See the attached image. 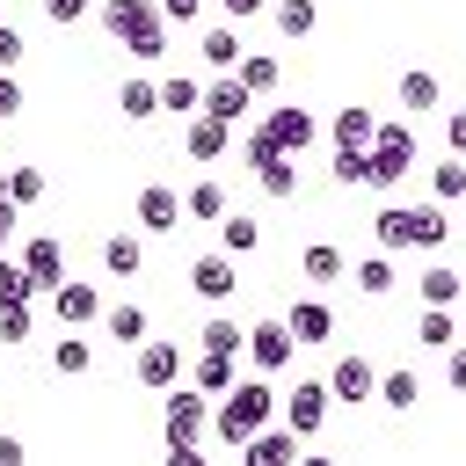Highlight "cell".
<instances>
[{
  "label": "cell",
  "mask_w": 466,
  "mask_h": 466,
  "mask_svg": "<svg viewBox=\"0 0 466 466\" xmlns=\"http://www.w3.org/2000/svg\"><path fill=\"white\" fill-rule=\"evenodd\" d=\"M277 415V393H269V371H255V379H233L218 400H211V444H226V451H240V437H255L262 422Z\"/></svg>",
  "instance_id": "cell-1"
},
{
  "label": "cell",
  "mask_w": 466,
  "mask_h": 466,
  "mask_svg": "<svg viewBox=\"0 0 466 466\" xmlns=\"http://www.w3.org/2000/svg\"><path fill=\"white\" fill-rule=\"evenodd\" d=\"M204 430H211V393H197L189 379L167 386V408H160V444L175 466H204Z\"/></svg>",
  "instance_id": "cell-2"
},
{
  "label": "cell",
  "mask_w": 466,
  "mask_h": 466,
  "mask_svg": "<svg viewBox=\"0 0 466 466\" xmlns=\"http://www.w3.org/2000/svg\"><path fill=\"white\" fill-rule=\"evenodd\" d=\"M444 204L430 197V204H379V218H371V240L386 248V255H408V248H444Z\"/></svg>",
  "instance_id": "cell-3"
},
{
  "label": "cell",
  "mask_w": 466,
  "mask_h": 466,
  "mask_svg": "<svg viewBox=\"0 0 466 466\" xmlns=\"http://www.w3.org/2000/svg\"><path fill=\"white\" fill-rule=\"evenodd\" d=\"M364 153H371V182H364V189H393V182H408V175H415V124H379Z\"/></svg>",
  "instance_id": "cell-4"
},
{
  "label": "cell",
  "mask_w": 466,
  "mask_h": 466,
  "mask_svg": "<svg viewBox=\"0 0 466 466\" xmlns=\"http://www.w3.org/2000/svg\"><path fill=\"white\" fill-rule=\"evenodd\" d=\"M328 379H299L284 400H277V415H284V430H299V444H313L320 437V422H328Z\"/></svg>",
  "instance_id": "cell-5"
},
{
  "label": "cell",
  "mask_w": 466,
  "mask_h": 466,
  "mask_svg": "<svg viewBox=\"0 0 466 466\" xmlns=\"http://www.w3.org/2000/svg\"><path fill=\"white\" fill-rule=\"evenodd\" d=\"M240 350H248V364H255V371H284V364L299 357V342H291V328H284V313H277V320H248V335H240Z\"/></svg>",
  "instance_id": "cell-6"
},
{
  "label": "cell",
  "mask_w": 466,
  "mask_h": 466,
  "mask_svg": "<svg viewBox=\"0 0 466 466\" xmlns=\"http://www.w3.org/2000/svg\"><path fill=\"white\" fill-rule=\"evenodd\" d=\"M189 291H197L204 306H226V299L240 291V255H226V248H218V255H197V262H189Z\"/></svg>",
  "instance_id": "cell-7"
},
{
  "label": "cell",
  "mask_w": 466,
  "mask_h": 466,
  "mask_svg": "<svg viewBox=\"0 0 466 466\" xmlns=\"http://www.w3.org/2000/svg\"><path fill=\"white\" fill-rule=\"evenodd\" d=\"M95 15H102V29H109L116 44H131V36L160 29V0H95Z\"/></svg>",
  "instance_id": "cell-8"
},
{
  "label": "cell",
  "mask_w": 466,
  "mask_h": 466,
  "mask_svg": "<svg viewBox=\"0 0 466 466\" xmlns=\"http://www.w3.org/2000/svg\"><path fill=\"white\" fill-rule=\"evenodd\" d=\"M226 146H233V124L226 116H211V109H189L182 116V153L189 160H218Z\"/></svg>",
  "instance_id": "cell-9"
},
{
  "label": "cell",
  "mask_w": 466,
  "mask_h": 466,
  "mask_svg": "<svg viewBox=\"0 0 466 466\" xmlns=\"http://www.w3.org/2000/svg\"><path fill=\"white\" fill-rule=\"evenodd\" d=\"M51 313H58V328H95V320H102V291L58 277V284H51Z\"/></svg>",
  "instance_id": "cell-10"
},
{
  "label": "cell",
  "mask_w": 466,
  "mask_h": 466,
  "mask_svg": "<svg viewBox=\"0 0 466 466\" xmlns=\"http://www.w3.org/2000/svg\"><path fill=\"white\" fill-rule=\"evenodd\" d=\"M131 211H138L146 233H182V189H167V182H146Z\"/></svg>",
  "instance_id": "cell-11"
},
{
  "label": "cell",
  "mask_w": 466,
  "mask_h": 466,
  "mask_svg": "<svg viewBox=\"0 0 466 466\" xmlns=\"http://www.w3.org/2000/svg\"><path fill=\"white\" fill-rule=\"evenodd\" d=\"M131 371H138L146 393H167V386L182 379V342H138V364H131Z\"/></svg>",
  "instance_id": "cell-12"
},
{
  "label": "cell",
  "mask_w": 466,
  "mask_h": 466,
  "mask_svg": "<svg viewBox=\"0 0 466 466\" xmlns=\"http://www.w3.org/2000/svg\"><path fill=\"white\" fill-rule=\"evenodd\" d=\"M182 379H189L197 393H211V400H218V393L240 379V357H226V350H197V357L182 364Z\"/></svg>",
  "instance_id": "cell-13"
},
{
  "label": "cell",
  "mask_w": 466,
  "mask_h": 466,
  "mask_svg": "<svg viewBox=\"0 0 466 466\" xmlns=\"http://www.w3.org/2000/svg\"><path fill=\"white\" fill-rule=\"evenodd\" d=\"M371 386H379V364L371 357H335V371H328V400H371Z\"/></svg>",
  "instance_id": "cell-14"
},
{
  "label": "cell",
  "mask_w": 466,
  "mask_h": 466,
  "mask_svg": "<svg viewBox=\"0 0 466 466\" xmlns=\"http://www.w3.org/2000/svg\"><path fill=\"white\" fill-rule=\"evenodd\" d=\"M240 459H248V466H291V459H299V430H284V422L269 430V422H262L255 437H240Z\"/></svg>",
  "instance_id": "cell-15"
},
{
  "label": "cell",
  "mask_w": 466,
  "mask_h": 466,
  "mask_svg": "<svg viewBox=\"0 0 466 466\" xmlns=\"http://www.w3.org/2000/svg\"><path fill=\"white\" fill-rule=\"evenodd\" d=\"M15 262L29 269V284H36V291H51V284L66 277V248H58L51 233H36V240H22V255H15Z\"/></svg>",
  "instance_id": "cell-16"
},
{
  "label": "cell",
  "mask_w": 466,
  "mask_h": 466,
  "mask_svg": "<svg viewBox=\"0 0 466 466\" xmlns=\"http://www.w3.org/2000/svg\"><path fill=\"white\" fill-rule=\"evenodd\" d=\"M262 131H269V138H277L284 153H306V146L320 138V124H313V109H269V116H262Z\"/></svg>",
  "instance_id": "cell-17"
},
{
  "label": "cell",
  "mask_w": 466,
  "mask_h": 466,
  "mask_svg": "<svg viewBox=\"0 0 466 466\" xmlns=\"http://www.w3.org/2000/svg\"><path fill=\"white\" fill-rule=\"evenodd\" d=\"M371 131H379V116H371L364 102H350V109H335V116H328L335 153H364V146H371Z\"/></svg>",
  "instance_id": "cell-18"
},
{
  "label": "cell",
  "mask_w": 466,
  "mask_h": 466,
  "mask_svg": "<svg viewBox=\"0 0 466 466\" xmlns=\"http://www.w3.org/2000/svg\"><path fill=\"white\" fill-rule=\"evenodd\" d=\"M197 109H211V116H226V124H240V116L255 109V95L240 87V73H218V80L204 87V102H197Z\"/></svg>",
  "instance_id": "cell-19"
},
{
  "label": "cell",
  "mask_w": 466,
  "mask_h": 466,
  "mask_svg": "<svg viewBox=\"0 0 466 466\" xmlns=\"http://www.w3.org/2000/svg\"><path fill=\"white\" fill-rule=\"evenodd\" d=\"M284 328H291V342L306 350V342H328V335H335V313H328L320 299H299V306L284 313Z\"/></svg>",
  "instance_id": "cell-20"
},
{
  "label": "cell",
  "mask_w": 466,
  "mask_h": 466,
  "mask_svg": "<svg viewBox=\"0 0 466 466\" xmlns=\"http://www.w3.org/2000/svg\"><path fill=\"white\" fill-rule=\"evenodd\" d=\"M415 291H422V306H459V299H466V277H459L451 262H430V269L415 277Z\"/></svg>",
  "instance_id": "cell-21"
},
{
  "label": "cell",
  "mask_w": 466,
  "mask_h": 466,
  "mask_svg": "<svg viewBox=\"0 0 466 466\" xmlns=\"http://www.w3.org/2000/svg\"><path fill=\"white\" fill-rule=\"evenodd\" d=\"M197 58H204L211 73H233V66H240V29H233V22H218V29H204V44H197Z\"/></svg>",
  "instance_id": "cell-22"
},
{
  "label": "cell",
  "mask_w": 466,
  "mask_h": 466,
  "mask_svg": "<svg viewBox=\"0 0 466 466\" xmlns=\"http://www.w3.org/2000/svg\"><path fill=\"white\" fill-rule=\"evenodd\" d=\"M218 248H226V255H255V248H262V218H248V211L226 204V218H218Z\"/></svg>",
  "instance_id": "cell-23"
},
{
  "label": "cell",
  "mask_w": 466,
  "mask_h": 466,
  "mask_svg": "<svg viewBox=\"0 0 466 466\" xmlns=\"http://www.w3.org/2000/svg\"><path fill=\"white\" fill-rule=\"evenodd\" d=\"M102 269H109V277H138V269H146V240H138V233H109V240H102Z\"/></svg>",
  "instance_id": "cell-24"
},
{
  "label": "cell",
  "mask_w": 466,
  "mask_h": 466,
  "mask_svg": "<svg viewBox=\"0 0 466 466\" xmlns=\"http://www.w3.org/2000/svg\"><path fill=\"white\" fill-rule=\"evenodd\" d=\"M451 342H459L451 306H422V313H415V350H451Z\"/></svg>",
  "instance_id": "cell-25"
},
{
  "label": "cell",
  "mask_w": 466,
  "mask_h": 466,
  "mask_svg": "<svg viewBox=\"0 0 466 466\" xmlns=\"http://www.w3.org/2000/svg\"><path fill=\"white\" fill-rule=\"evenodd\" d=\"M371 400H386L393 415H408V408L422 400V386H415V371H408V364H393V371H379V386H371Z\"/></svg>",
  "instance_id": "cell-26"
},
{
  "label": "cell",
  "mask_w": 466,
  "mask_h": 466,
  "mask_svg": "<svg viewBox=\"0 0 466 466\" xmlns=\"http://www.w3.org/2000/svg\"><path fill=\"white\" fill-rule=\"evenodd\" d=\"M233 73H240V87H248V95H277V80H284V66H277L269 51H240V66H233Z\"/></svg>",
  "instance_id": "cell-27"
},
{
  "label": "cell",
  "mask_w": 466,
  "mask_h": 466,
  "mask_svg": "<svg viewBox=\"0 0 466 466\" xmlns=\"http://www.w3.org/2000/svg\"><path fill=\"white\" fill-rule=\"evenodd\" d=\"M444 102V87H437V73H422V66H408L400 73V109L408 116H422V109H437Z\"/></svg>",
  "instance_id": "cell-28"
},
{
  "label": "cell",
  "mask_w": 466,
  "mask_h": 466,
  "mask_svg": "<svg viewBox=\"0 0 466 466\" xmlns=\"http://www.w3.org/2000/svg\"><path fill=\"white\" fill-rule=\"evenodd\" d=\"M182 218L218 226V218H226V189H218V182H189V189H182Z\"/></svg>",
  "instance_id": "cell-29"
},
{
  "label": "cell",
  "mask_w": 466,
  "mask_h": 466,
  "mask_svg": "<svg viewBox=\"0 0 466 466\" xmlns=\"http://www.w3.org/2000/svg\"><path fill=\"white\" fill-rule=\"evenodd\" d=\"M51 371H58V379H87V371H95V342L58 335V342H51Z\"/></svg>",
  "instance_id": "cell-30"
},
{
  "label": "cell",
  "mask_w": 466,
  "mask_h": 466,
  "mask_svg": "<svg viewBox=\"0 0 466 466\" xmlns=\"http://www.w3.org/2000/svg\"><path fill=\"white\" fill-rule=\"evenodd\" d=\"M269 22L299 44V36H313V29H320V7H313V0H269Z\"/></svg>",
  "instance_id": "cell-31"
},
{
  "label": "cell",
  "mask_w": 466,
  "mask_h": 466,
  "mask_svg": "<svg viewBox=\"0 0 466 466\" xmlns=\"http://www.w3.org/2000/svg\"><path fill=\"white\" fill-rule=\"evenodd\" d=\"M153 87H160V109H175V116H189L204 102V80H189V73H160Z\"/></svg>",
  "instance_id": "cell-32"
},
{
  "label": "cell",
  "mask_w": 466,
  "mask_h": 466,
  "mask_svg": "<svg viewBox=\"0 0 466 466\" xmlns=\"http://www.w3.org/2000/svg\"><path fill=\"white\" fill-rule=\"evenodd\" d=\"M255 182H262V197H299V153H277L269 167H255Z\"/></svg>",
  "instance_id": "cell-33"
},
{
  "label": "cell",
  "mask_w": 466,
  "mask_h": 466,
  "mask_svg": "<svg viewBox=\"0 0 466 466\" xmlns=\"http://www.w3.org/2000/svg\"><path fill=\"white\" fill-rule=\"evenodd\" d=\"M430 197H437V204H459V197H466V153H444V160L430 167Z\"/></svg>",
  "instance_id": "cell-34"
},
{
  "label": "cell",
  "mask_w": 466,
  "mask_h": 466,
  "mask_svg": "<svg viewBox=\"0 0 466 466\" xmlns=\"http://www.w3.org/2000/svg\"><path fill=\"white\" fill-rule=\"evenodd\" d=\"M116 109H124L131 124H146V116H160V87H153V80H124V87H116Z\"/></svg>",
  "instance_id": "cell-35"
},
{
  "label": "cell",
  "mask_w": 466,
  "mask_h": 466,
  "mask_svg": "<svg viewBox=\"0 0 466 466\" xmlns=\"http://www.w3.org/2000/svg\"><path fill=\"white\" fill-rule=\"evenodd\" d=\"M299 269H306V277H313V284H335V277H342V269H350V262H342V248H335V240H313V248H306V255H299Z\"/></svg>",
  "instance_id": "cell-36"
},
{
  "label": "cell",
  "mask_w": 466,
  "mask_h": 466,
  "mask_svg": "<svg viewBox=\"0 0 466 466\" xmlns=\"http://www.w3.org/2000/svg\"><path fill=\"white\" fill-rule=\"evenodd\" d=\"M102 335L109 342H146V306H102Z\"/></svg>",
  "instance_id": "cell-37"
},
{
  "label": "cell",
  "mask_w": 466,
  "mask_h": 466,
  "mask_svg": "<svg viewBox=\"0 0 466 466\" xmlns=\"http://www.w3.org/2000/svg\"><path fill=\"white\" fill-rule=\"evenodd\" d=\"M240 335H248V328H240L233 313H211V320L197 328V350H226V357H240Z\"/></svg>",
  "instance_id": "cell-38"
},
{
  "label": "cell",
  "mask_w": 466,
  "mask_h": 466,
  "mask_svg": "<svg viewBox=\"0 0 466 466\" xmlns=\"http://www.w3.org/2000/svg\"><path fill=\"white\" fill-rule=\"evenodd\" d=\"M44 189H51V182H44V167H7V204H15V211L44 204Z\"/></svg>",
  "instance_id": "cell-39"
},
{
  "label": "cell",
  "mask_w": 466,
  "mask_h": 466,
  "mask_svg": "<svg viewBox=\"0 0 466 466\" xmlns=\"http://www.w3.org/2000/svg\"><path fill=\"white\" fill-rule=\"evenodd\" d=\"M357 291H364V299H386V291H393V255H386V248L357 262Z\"/></svg>",
  "instance_id": "cell-40"
},
{
  "label": "cell",
  "mask_w": 466,
  "mask_h": 466,
  "mask_svg": "<svg viewBox=\"0 0 466 466\" xmlns=\"http://www.w3.org/2000/svg\"><path fill=\"white\" fill-rule=\"evenodd\" d=\"M36 335V313H29V299H0V342L15 350V342H29Z\"/></svg>",
  "instance_id": "cell-41"
},
{
  "label": "cell",
  "mask_w": 466,
  "mask_h": 466,
  "mask_svg": "<svg viewBox=\"0 0 466 466\" xmlns=\"http://www.w3.org/2000/svg\"><path fill=\"white\" fill-rule=\"evenodd\" d=\"M335 182L342 189H364L371 182V153H335Z\"/></svg>",
  "instance_id": "cell-42"
},
{
  "label": "cell",
  "mask_w": 466,
  "mask_h": 466,
  "mask_svg": "<svg viewBox=\"0 0 466 466\" xmlns=\"http://www.w3.org/2000/svg\"><path fill=\"white\" fill-rule=\"evenodd\" d=\"M0 299H36V284H29V269L15 255H0Z\"/></svg>",
  "instance_id": "cell-43"
},
{
  "label": "cell",
  "mask_w": 466,
  "mask_h": 466,
  "mask_svg": "<svg viewBox=\"0 0 466 466\" xmlns=\"http://www.w3.org/2000/svg\"><path fill=\"white\" fill-rule=\"evenodd\" d=\"M131 58H138V66H160V58H167V22L146 29V36H131Z\"/></svg>",
  "instance_id": "cell-44"
},
{
  "label": "cell",
  "mask_w": 466,
  "mask_h": 466,
  "mask_svg": "<svg viewBox=\"0 0 466 466\" xmlns=\"http://www.w3.org/2000/svg\"><path fill=\"white\" fill-rule=\"evenodd\" d=\"M277 153H284V146H277L269 131H248V138H240V160H248V167H269Z\"/></svg>",
  "instance_id": "cell-45"
},
{
  "label": "cell",
  "mask_w": 466,
  "mask_h": 466,
  "mask_svg": "<svg viewBox=\"0 0 466 466\" xmlns=\"http://www.w3.org/2000/svg\"><path fill=\"white\" fill-rule=\"evenodd\" d=\"M44 15H51L58 29H73V22H87V15H95V0H44Z\"/></svg>",
  "instance_id": "cell-46"
},
{
  "label": "cell",
  "mask_w": 466,
  "mask_h": 466,
  "mask_svg": "<svg viewBox=\"0 0 466 466\" xmlns=\"http://www.w3.org/2000/svg\"><path fill=\"white\" fill-rule=\"evenodd\" d=\"M22 51H29V44H22V29H15V22H0V73H15V66H22Z\"/></svg>",
  "instance_id": "cell-47"
},
{
  "label": "cell",
  "mask_w": 466,
  "mask_h": 466,
  "mask_svg": "<svg viewBox=\"0 0 466 466\" xmlns=\"http://www.w3.org/2000/svg\"><path fill=\"white\" fill-rule=\"evenodd\" d=\"M197 15H204V0H160V22H167V29H189Z\"/></svg>",
  "instance_id": "cell-48"
},
{
  "label": "cell",
  "mask_w": 466,
  "mask_h": 466,
  "mask_svg": "<svg viewBox=\"0 0 466 466\" xmlns=\"http://www.w3.org/2000/svg\"><path fill=\"white\" fill-rule=\"evenodd\" d=\"M444 386H451V393H466V342H451V350H444Z\"/></svg>",
  "instance_id": "cell-49"
},
{
  "label": "cell",
  "mask_w": 466,
  "mask_h": 466,
  "mask_svg": "<svg viewBox=\"0 0 466 466\" xmlns=\"http://www.w3.org/2000/svg\"><path fill=\"white\" fill-rule=\"evenodd\" d=\"M15 109H22V80H15V73H0V124H7Z\"/></svg>",
  "instance_id": "cell-50"
},
{
  "label": "cell",
  "mask_w": 466,
  "mask_h": 466,
  "mask_svg": "<svg viewBox=\"0 0 466 466\" xmlns=\"http://www.w3.org/2000/svg\"><path fill=\"white\" fill-rule=\"evenodd\" d=\"M444 146H451V153H466V109H451V116H444Z\"/></svg>",
  "instance_id": "cell-51"
},
{
  "label": "cell",
  "mask_w": 466,
  "mask_h": 466,
  "mask_svg": "<svg viewBox=\"0 0 466 466\" xmlns=\"http://www.w3.org/2000/svg\"><path fill=\"white\" fill-rule=\"evenodd\" d=\"M22 459H29V444H22V437H7V430H0V466H22Z\"/></svg>",
  "instance_id": "cell-52"
},
{
  "label": "cell",
  "mask_w": 466,
  "mask_h": 466,
  "mask_svg": "<svg viewBox=\"0 0 466 466\" xmlns=\"http://www.w3.org/2000/svg\"><path fill=\"white\" fill-rule=\"evenodd\" d=\"M218 7H226V22H248V15H262L269 0H218Z\"/></svg>",
  "instance_id": "cell-53"
},
{
  "label": "cell",
  "mask_w": 466,
  "mask_h": 466,
  "mask_svg": "<svg viewBox=\"0 0 466 466\" xmlns=\"http://www.w3.org/2000/svg\"><path fill=\"white\" fill-rule=\"evenodd\" d=\"M7 240H15V204L0 197V255H7Z\"/></svg>",
  "instance_id": "cell-54"
},
{
  "label": "cell",
  "mask_w": 466,
  "mask_h": 466,
  "mask_svg": "<svg viewBox=\"0 0 466 466\" xmlns=\"http://www.w3.org/2000/svg\"><path fill=\"white\" fill-rule=\"evenodd\" d=\"M0 197H7V167H0Z\"/></svg>",
  "instance_id": "cell-55"
}]
</instances>
